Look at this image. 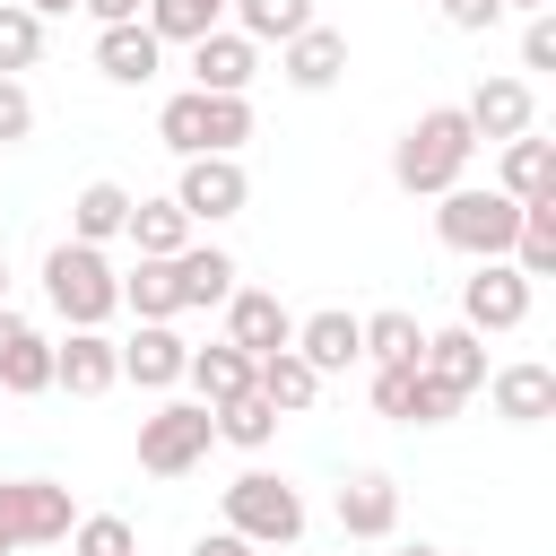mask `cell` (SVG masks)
I'll return each mask as SVG.
<instances>
[{
	"label": "cell",
	"mask_w": 556,
	"mask_h": 556,
	"mask_svg": "<svg viewBox=\"0 0 556 556\" xmlns=\"http://www.w3.org/2000/svg\"><path fill=\"white\" fill-rule=\"evenodd\" d=\"M434 235H443V252H460V261H504L513 235H521V200H504L495 182H486V191H478V182H452V191H434Z\"/></svg>",
	"instance_id": "obj_3"
},
{
	"label": "cell",
	"mask_w": 556,
	"mask_h": 556,
	"mask_svg": "<svg viewBox=\"0 0 556 556\" xmlns=\"http://www.w3.org/2000/svg\"><path fill=\"white\" fill-rule=\"evenodd\" d=\"M530 287H539V278H521L513 261H478V269L460 278V321H469L478 339L521 330V321H530Z\"/></svg>",
	"instance_id": "obj_8"
},
{
	"label": "cell",
	"mask_w": 556,
	"mask_h": 556,
	"mask_svg": "<svg viewBox=\"0 0 556 556\" xmlns=\"http://www.w3.org/2000/svg\"><path fill=\"white\" fill-rule=\"evenodd\" d=\"M122 226H130V191H122V182H87V191L70 200V235H78V243H113Z\"/></svg>",
	"instance_id": "obj_29"
},
{
	"label": "cell",
	"mask_w": 556,
	"mask_h": 556,
	"mask_svg": "<svg viewBox=\"0 0 556 556\" xmlns=\"http://www.w3.org/2000/svg\"><path fill=\"white\" fill-rule=\"evenodd\" d=\"M252 78H261V43H252V35L208 26V35L191 43V87H208V96H243Z\"/></svg>",
	"instance_id": "obj_13"
},
{
	"label": "cell",
	"mask_w": 556,
	"mask_h": 556,
	"mask_svg": "<svg viewBox=\"0 0 556 556\" xmlns=\"http://www.w3.org/2000/svg\"><path fill=\"white\" fill-rule=\"evenodd\" d=\"M17 139H35V96H26V78H0V148H17Z\"/></svg>",
	"instance_id": "obj_37"
},
{
	"label": "cell",
	"mask_w": 556,
	"mask_h": 556,
	"mask_svg": "<svg viewBox=\"0 0 556 556\" xmlns=\"http://www.w3.org/2000/svg\"><path fill=\"white\" fill-rule=\"evenodd\" d=\"M356 339H365L374 365H417V356H426V321L400 313V304H391V313H356Z\"/></svg>",
	"instance_id": "obj_25"
},
{
	"label": "cell",
	"mask_w": 556,
	"mask_h": 556,
	"mask_svg": "<svg viewBox=\"0 0 556 556\" xmlns=\"http://www.w3.org/2000/svg\"><path fill=\"white\" fill-rule=\"evenodd\" d=\"M156 139H165L174 156H208V96H200V87L165 96V104H156Z\"/></svg>",
	"instance_id": "obj_31"
},
{
	"label": "cell",
	"mask_w": 556,
	"mask_h": 556,
	"mask_svg": "<svg viewBox=\"0 0 556 556\" xmlns=\"http://www.w3.org/2000/svg\"><path fill=\"white\" fill-rule=\"evenodd\" d=\"M252 391H261L278 417H304V408L321 400V374H313L295 348H269V356H252Z\"/></svg>",
	"instance_id": "obj_22"
},
{
	"label": "cell",
	"mask_w": 556,
	"mask_h": 556,
	"mask_svg": "<svg viewBox=\"0 0 556 556\" xmlns=\"http://www.w3.org/2000/svg\"><path fill=\"white\" fill-rule=\"evenodd\" d=\"M122 382V348L104 339V330H70V339H52V391H70V400H104Z\"/></svg>",
	"instance_id": "obj_10"
},
{
	"label": "cell",
	"mask_w": 556,
	"mask_h": 556,
	"mask_svg": "<svg viewBox=\"0 0 556 556\" xmlns=\"http://www.w3.org/2000/svg\"><path fill=\"white\" fill-rule=\"evenodd\" d=\"M78 9H87V17H96V26H122V17H139V9H148V0H78Z\"/></svg>",
	"instance_id": "obj_42"
},
{
	"label": "cell",
	"mask_w": 556,
	"mask_h": 556,
	"mask_svg": "<svg viewBox=\"0 0 556 556\" xmlns=\"http://www.w3.org/2000/svg\"><path fill=\"white\" fill-rule=\"evenodd\" d=\"M226 339L243 356H269V348H295V313L269 295V287H235L226 295Z\"/></svg>",
	"instance_id": "obj_16"
},
{
	"label": "cell",
	"mask_w": 556,
	"mask_h": 556,
	"mask_svg": "<svg viewBox=\"0 0 556 556\" xmlns=\"http://www.w3.org/2000/svg\"><path fill=\"white\" fill-rule=\"evenodd\" d=\"M0 304H9V261H0Z\"/></svg>",
	"instance_id": "obj_46"
},
{
	"label": "cell",
	"mask_w": 556,
	"mask_h": 556,
	"mask_svg": "<svg viewBox=\"0 0 556 556\" xmlns=\"http://www.w3.org/2000/svg\"><path fill=\"white\" fill-rule=\"evenodd\" d=\"M495 191H504V200H547V191H556V148H547L539 130L504 139V156H495Z\"/></svg>",
	"instance_id": "obj_23"
},
{
	"label": "cell",
	"mask_w": 556,
	"mask_h": 556,
	"mask_svg": "<svg viewBox=\"0 0 556 556\" xmlns=\"http://www.w3.org/2000/svg\"><path fill=\"white\" fill-rule=\"evenodd\" d=\"M208 443H217L208 400H165V408L139 417V469H148V478H182V469H200Z\"/></svg>",
	"instance_id": "obj_4"
},
{
	"label": "cell",
	"mask_w": 556,
	"mask_h": 556,
	"mask_svg": "<svg viewBox=\"0 0 556 556\" xmlns=\"http://www.w3.org/2000/svg\"><path fill=\"white\" fill-rule=\"evenodd\" d=\"M122 304H130L139 321H174V313H182V295H174V261H139V269H122Z\"/></svg>",
	"instance_id": "obj_32"
},
{
	"label": "cell",
	"mask_w": 556,
	"mask_h": 556,
	"mask_svg": "<svg viewBox=\"0 0 556 556\" xmlns=\"http://www.w3.org/2000/svg\"><path fill=\"white\" fill-rule=\"evenodd\" d=\"M191 556H261V547H252V539H235V530H200V539H191Z\"/></svg>",
	"instance_id": "obj_41"
},
{
	"label": "cell",
	"mask_w": 556,
	"mask_h": 556,
	"mask_svg": "<svg viewBox=\"0 0 556 556\" xmlns=\"http://www.w3.org/2000/svg\"><path fill=\"white\" fill-rule=\"evenodd\" d=\"M130 243H139V261H174L182 243H191V217L174 208V200H130V226H122Z\"/></svg>",
	"instance_id": "obj_26"
},
{
	"label": "cell",
	"mask_w": 556,
	"mask_h": 556,
	"mask_svg": "<svg viewBox=\"0 0 556 556\" xmlns=\"http://www.w3.org/2000/svg\"><path fill=\"white\" fill-rule=\"evenodd\" d=\"M304 26H313V0H235V35L252 43H287Z\"/></svg>",
	"instance_id": "obj_33"
},
{
	"label": "cell",
	"mask_w": 556,
	"mask_h": 556,
	"mask_svg": "<svg viewBox=\"0 0 556 556\" xmlns=\"http://www.w3.org/2000/svg\"><path fill=\"white\" fill-rule=\"evenodd\" d=\"M70 521H78V504L61 478H0V556L52 547V539H70Z\"/></svg>",
	"instance_id": "obj_6"
},
{
	"label": "cell",
	"mask_w": 556,
	"mask_h": 556,
	"mask_svg": "<svg viewBox=\"0 0 556 556\" xmlns=\"http://www.w3.org/2000/svg\"><path fill=\"white\" fill-rule=\"evenodd\" d=\"M35 61H43V17L26 0H0V78H17Z\"/></svg>",
	"instance_id": "obj_34"
},
{
	"label": "cell",
	"mask_w": 556,
	"mask_h": 556,
	"mask_svg": "<svg viewBox=\"0 0 556 556\" xmlns=\"http://www.w3.org/2000/svg\"><path fill=\"white\" fill-rule=\"evenodd\" d=\"M113 348H122V382H139V391H174L182 365H191V339H182L174 321H139V330L113 339Z\"/></svg>",
	"instance_id": "obj_12"
},
{
	"label": "cell",
	"mask_w": 556,
	"mask_h": 556,
	"mask_svg": "<svg viewBox=\"0 0 556 556\" xmlns=\"http://www.w3.org/2000/svg\"><path fill=\"white\" fill-rule=\"evenodd\" d=\"M243 200H252V174H243V156H182L174 208H182L191 226H226V217H243Z\"/></svg>",
	"instance_id": "obj_7"
},
{
	"label": "cell",
	"mask_w": 556,
	"mask_h": 556,
	"mask_svg": "<svg viewBox=\"0 0 556 556\" xmlns=\"http://www.w3.org/2000/svg\"><path fill=\"white\" fill-rule=\"evenodd\" d=\"M504 9H530V17H539V9H556V0H504Z\"/></svg>",
	"instance_id": "obj_44"
},
{
	"label": "cell",
	"mask_w": 556,
	"mask_h": 556,
	"mask_svg": "<svg viewBox=\"0 0 556 556\" xmlns=\"http://www.w3.org/2000/svg\"><path fill=\"white\" fill-rule=\"evenodd\" d=\"M182 382L217 408V400H235V391H252V356L235 348V339H208V348H191V365H182Z\"/></svg>",
	"instance_id": "obj_24"
},
{
	"label": "cell",
	"mask_w": 556,
	"mask_h": 556,
	"mask_svg": "<svg viewBox=\"0 0 556 556\" xmlns=\"http://www.w3.org/2000/svg\"><path fill=\"white\" fill-rule=\"evenodd\" d=\"M452 408H460V391H443V382L417 365V391H408V417H400V426H443Z\"/></svg>",
	"instance_id": "obj_36"
},
{
	"label": "cell",
	"mask_w": 556,
	"mask_h": 556,
	"mask_svg": "<svg viewBox=\"0 0 556 556\" xmlns=\"http://www.w3.org/2000/svg\"><path fill=\"white\" fill-rule=\"evenodd\" d=\"M478 391L495 400V417H504V426H539V417H556V365H539V356L495 365Z\"/></svg>",
	"instance_id": "obj_14"
},
{
	"label": "cell",
	"mask_w": 556,
	"mask_h": 556,
	"mask_svg": "<svg viewBox=\"0 0 556 556\" xmlns=\"http://www.w3.org/2000/svg\"><path fill=\"white\" fill-rule=\"evenodd\" d=\"M26 9H35V17H70L78 0H26Z\"/></svg>",
	"instance_id": "obj_43"
},
{
	"label": "cell",
	"mask_w": 556,
	"mask_h": 556,
	"mask_svg": "<svg viewBox=\"0 0 556 556\" xmlns=\"http://www.w3.org/2000/svg\"><path fill=\"white\" fill-rule=\"evenodd\" d=\"M408 391H417V365H374V408L400 426L408 417Z\"/></svg>",
	"instance_id": "obj_38"
},
{
	"label": "cell",
	"mask_w": 556,
	"mask_h": 556,
	"mask_svg": "<svg viewBox=\"0 0 556 556\" xmlns=\"http://www.w3.org/2000/svg\"><path fill=\"white\" fill-rule=\"evenodd\" d=\"M295 356L330 382V374H348V365H365V339H356V313H339V304H321V313H304L295 321Z\"/></svg>",
	"instance_id": "obj_17"
},
{
	"label": "cell",
	"mask_w": 556,
	"mask_h": 556,
	"mask_svg": "<svg viewBox=\"0 0 556 556\" xmlns=\"http://www.w3.org/2000/svg\"><path fill=\"white\" fill-rule=\"evenodd\" d=\"M43 304H52L70 330H104V321L122 313V269L104 261V243L61 235V243L43 252Z\"/></svg>",
	"instance_id": "obj_2"
},
{
	"label": "cell",
	"mask_w": 556,
	"mask_h": 556,
	"mask_svg": "<svg viewBox=\"0 0 556 556\" xmlns=\"http://www.w3.org/2000/svg\"><path fill=\"white\" fill-rule=\"evenodd\" d=\"M235 252H217V243H182L174 252V295H182V313H200V304H226L235 295Z\"/></svg>",
	"instance_id": "obj_21"
},
{
	"label": "cell",
	"mask_w": 556,
	"mask_h": 556,
	"mask_svg": "<svg viewBox=\"0 0 556 556\" xmlns=\"http://www.w3.org/2000/svg\"><path fill=\"white\" fill-rule=\"evenodd\" d=\"M278 78H287L295 96H321V87H339V78H348V35L313 17L304 35H287V43H278Z\"/></svg>",
	"instance_id": "obj_11"
},
{
	"label": "cell",
	"mask_w": 556,
	"mask_h": 556,
	"mask_svg": "<svg viewBox=\"0 0 556 556\" xmlns=\"http://www.w3.org/2000/svg\"><path fill=\"white\" fill-rule=\"evenodd\" d=\"M469 156H478L469 113H460V104H426V113L391 139V182L417 191V200H434V191H452V182L469 174Z\"/></svg>",
	"instance_id": "obj_1"
},
{
	"label": "cell",
	"mask_w": 556,
	"mask_h": 556,
	"mask_svg": "<svg viewBox=\"0 0 556 556\" xmlns=\"http://www.w3.org/2000/svg\"><path fill=\"white\" fill-rule=\"evenodd\" d=\"M208 417H217V443H235V452H269V434H278V408H269L261 391H235V400H217Z\"/></svg>",
	"instance_id": "obj_30"
},
{
	"label": "cell",
	"mask_w": 556,
	"mask_h": 556,
	"mask_svg": "<svg viewBox=\"0 0 556 556\" xmlns=\"http://www.w3.org/2000/svg\"><path fill=\"white\" fill-rule=\"evenodd\" d=\"M521 70H556V17H547V9L521 26Z\"/></svg>",
	"instance_id": "obj_39"
},
{
	"label": "cell",
	"mask_w": 556,
	"mask_h": 556,
	"mask_svg": "<svg viewBox=\"0 0 556 556\" xmlns=\"http://www.w3.org/2000/svg\"><path fill=\"white\" fill-rule=\"evenodd\" d=\"M226 530L252 539V547H295L304 539V495L287 478H269V469H243L226 486Z\"/></svg>",
	"instance_id": "obj_5"
},
{
	"label": "cell",
	"mask_w": 556,
	"mask_h": 556,
	"mask_svg": "<svg viewBox=\"0 0 556 556\" xmlns=\"http://www.w3.org/2000/svg\"><path fill=\"white\" fill-rule=\"evenodd\" d=\"M521 278H556V191L547 200H521V235H513V252H504Z\"/></svg>",
	"instance_id": "obj_27"
},
{
	"label": "cell",
	"mask_w": 556,
	"mask_h": 556,
	"mask_svg": "<svg viewBox=\"0 0 556 556\" xmlns=\"http://www.w3.org/2000/svg\"><path fill=\"white\" fill-rule=\"evenodd\" d=\"M96 70H104L113 87H148V78L165 70V43H156L139 17H122V26H96Z\"/></svg>",
	"instance_id": "obj_19"
},
{
	"label": "cell",
	"mask_w": 556,
	"mask_h": 556,
	"mask_svg": "<svg viewBox=\"0 0 556 556\" xmlns=\"http://www.w3.org/2000/svg\"><path fill=\"white\" fill-rule=\"evenodd\" d=\"M0 391H9V400L52 391V339H43L26 313H9V304H0Z\"/></svg>",
	"instance_id": "obj_15"
},
{
	"label": "cell",
	"mask_w": 556,
	"mask_h": 556,
	"mask_svg": "<svg viewBox=\"0 0 556 556\" xmlns=\"http://www.w3.org/2000/svg\"><path fill=\"white\" fill-rule=\"evenodd\" d=\"M226 9H235V0H148L139 26H148L156 43H200L208 26H226Z\"/></svg>",
	"instance_id": "obj_28"
},
{
	"label": "cell",
	"mask_w": 556,
	"mask_h": 556,
	"mask_svg": "<svg viewBox=\"0 0 556 556\" xmlns=\"http://www.w3.org/2000/svg\"><path fill=\"white\" fill-rule=\"evenodd\" d=\"M460 113H469V130H478V139H495V148H504V139H521V130H539V96H530V78H521V70L478 78Z\"/></svg>",
	"instance_id": "obj_9"
},
{
	"label": "cell",
	"mask_w": 556,
	"mask_h": 556,
	"mask_svg": "<svg viewBox=\"0 0 556 556\" xmlns=\"http://www.w3.org/2000/svg\"><path fill=\"white\" fill-rule=\"evenodd\" d=\"M339 530L348 539H391L400 530V478H382V469H356L348 486H339Z\"/></svg>",
	"instance_id": "obj_18"
},
{
	"label": "cell",
	"mask_w": 556,
	"mask_h": 556,
	"mask_svg": "<svg viewBox=\"0 0 556 556\" xmlns=\"http://www.w3.org/2000/svg\"><path fill=\"white\" fill-rule=\"evenodd\" d=\"M391 556H443V547H391Z\"/></svg>",
	"instance_id": "obj_45"
},
{
	"label": "cell",
	"mask_w": 556,
	"mask_h": 556,
	"mask_svg": "<svg viewBox=\"0 0 556 556\" xmlns=\"http://www.w3.org/2000/svg\"><path fill=\"white\" fill-rule=\"evenodd\" d=\"M70 556H139V530L122 513H78L70 521Z\"/></svg>",
	"instance_id": "obj_35"
},
{
	"label": "cell",
	"mask_w": 556,
	"mask_h": 556,
	"mask_svg": "<svg viewBox=\"0 0 556 556\" xmlns=\"http://www.w3.org/2000/svg\"><path fill=\"white\" fill-rule=\"evenodd\" d=\"M417 365H426L443 391H460V400H469V391L486 382V339H478L469 321H452V330H426V356H417Z\"/></svg>",
	"instance_id": "obj_20"
},
{
	"label": "cell",
	"mask_w": 556,
	"mask_h": 556,
	"mask_svg": "<svg viewBox=\"0 0 556 556\" xmlns=\"http://www.w3.org/2000/svg\"><path fill=\"white\" fill-rule=\"evenodd\" d=\"M495 17H504V0H443V26L452 35H486Z\"/></svg>",
	"instance_id": "obj_40"
}]
</instances>
